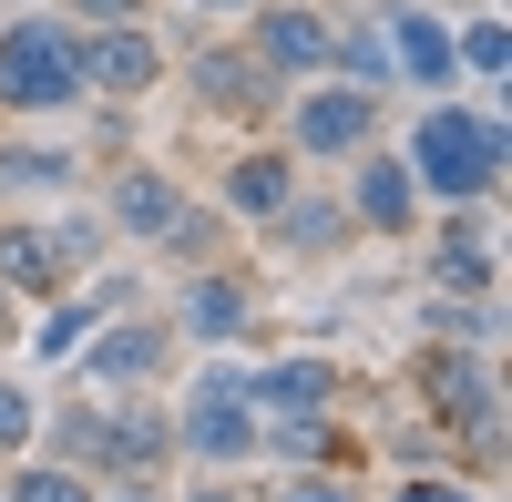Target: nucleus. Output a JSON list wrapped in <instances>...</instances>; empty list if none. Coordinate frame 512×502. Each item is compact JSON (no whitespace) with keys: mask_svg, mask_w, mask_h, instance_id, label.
<instances>
[{"mask_svg":"<svg viewBox=\"0 0 512 502\" xmlns=\"http://www.w3.org/2000/svg\"><path fill=\"white\" fill-rule=\"evenodd\" d=\"M72 93H82V52L52 21H21L11 41H0V103H11V113H52Z\"/></svg>","mask_w":512,"mask_h":502,"instance_id":"nucleus-1","label":"nucleus"},{"mask_svg":"<svg viewBox=\"0 0 512 502\" xmlns=\"http://www.w3.org/2000/svg\"><path fill=\"white\" fill-rule=\"evenodd\" d=\"M410 164H420V185H441V195H482L492 175H502V134L482 113H431L420 123V144H410Z\"/></svg>","mask_w":512,"mask_h":502,"instance_id":"nucleus-2","label":"nucleus"},{"mask_svg":"<svg viewBox=\"0 0 512 502\" xmlns=\"http://www.w3.org/2000/svg\"><path fill=\"white\" fill-rule=\"evenodd\" d=\"M185 441L205 451V462H236V451H256L246 380H205V390H195V410H185Z\"/></svg>","mask_w":512,"mask_h":502,"instance_id":"nucleus-3","label":"nucleus"},{"mask_svg":"<svg viewBox=\"0 0 512 502\" xmlns=\"http://www.w3.org/2000/svg\"><path fill=\"white\" fill-rule=\"evenodd\" d=\"M359 134H369V103H359V93L297 103V144H308V154H359Z\"/></svg>","mask_w":512,"mask_h":502,"instance_id":"nucleus-4","label":"nucleus"},{"mask_svg":"<svg viewBox=\"0 0 512 502\" xmlns=\"http://www.w3.org/2000/svg\"><path fill=\"white\" fill-rule=\"evenodd\" d=\"M82 82H113V93H144V82H154V41H144V31H103L93 52H82Z\"/></svg>","mask_w":512,"mask_h":502,"instance_id":"nucleus-5","label":"nucleus"},{"mask_svg":"<svg viewBox=\"0 0 512 502\" xmlns=\"http://www.w3.org/2000/svg\"><path fill=\"white\" fill-rule=\"evenodd\" d=\"M256 52H267V62H277V72H318V62H328V52H338V41H328V31H318V21H308V11H277V21H267V31H256Z\"/></svg>","mask_w":512,"mask_h":502,"instance_id":"nucleus-6","label":"nucleus"},{"mask_svg":"<svg viewBox=\"0 0 512 502\" xmlns=\"http://www.w3.org/2000/svg\"><path fill=\"white\" fill-rule=\"evenodd\" d=\"M246 390L267 400V410H318V400L338 390V369H328V359H277L267 380H246Z\"/></svg>","mask_w":512,"mask_h":502,"instance_id":"nucleus-7","label":"nucleus"},{"mask_svg":"<svg viewBox=\"0 0 512 502\" xmlns=\"http://www.w3.org/2000/svg\"><path fill=\"white\" fill-rule=\"evenodd\" d=\"M390 31H400V62H410V82H451V31L441 21H420V11H390Z\"/></svg>","mask_w":512,"mask_h":502,"instance_id":"nucleus-8","label":"nucleus"},{"mask_svg":"<svg viewBox=\"0 0 512 502\" xmlns=\"http://www.w3.org/2000/svg\"><path fill=\"white\" fill-rule=\"evenodd\" d=\"M185 205H175V185L164 175H134V185H113V226H134V236H164Z\"/></svg>","mask_w":512,"mask_h":502,"instance_id":"nucleus-9","label":"nucleus"},{"mask_svg":"<svg viewBox=\"0 0 512 502\" xmlns=\"http://www.w3.org/2000/svg\"><path fill=\"white\" fill-rule=\"evenodd\" d=\"M359 216H369L379 236L410 226V175H400V164H359Z\"/></svg>","mask_w":512,"mask_h":502,"instance_id":"nucleus-10","label":"nucleus"},{"mask_svg":"<svg viewBox=\"0 0 512 502\" xmlns=\"http://www.w3.org/2000/svg\"><path fill=\"white\" fill-rule=\"evenodd\" d=\"M185 328H195V339H236V328H246V298H236L226 277H205L195 298H185Z\"/></svg>","mask_w":512,"mask_h":502,"instance_id":"nucleus-11","label":"nucleus"},{"mask_svg":"<svg viewBox=\"0 0 512 502\" xmlns=\"http://www.w3.org/2000/svg\"><path fill=\"white\" fill-rule=\"evenodd\" d=\"M0 277H11V287H52V277H62V257H52V236H31V226H11V236H0Z\"/></svg>","mask_w":512,"mask_h":502,"instance_id":"nucleus-12","label":"nucleus"},{"mask_svg":"<svg viewBox=\"0 0 512 502\" xmlns=\"http://www.w3.org/2000/svg\"><path fill=\"white\" fill-rule=\"evenodd\" d=\"M236 205H246V216H277V205H287V164L277 154H246L236 164Z\"/></svg>","mask_w":512,"mask_h":502,"instance_id":"nucleus-13","label":"nucleus"},{"mask_svg":"<svg viewBox=\"0 0 512 502\" xmlns=\"http://www.w3.org/2000/svg\"><path fill=\"white\" fill-rule=\"evenodd\" d=\"M431 390H441V400H461V421H492V380H482L472 359H451V369H431Z\"/></svg>","mask_w":512,"mask_h":502,"instance_id":"nucleus-14","label":"nucleus"},{"mask_svg":"<svg viewBox=\"0 0 512 502\" xmlns=\"http://www.w3.org/2000/svg\"><path fill=\"white\" fill-rule=\"evenodd\" d=\"M154 359H164L154 339H103V349H93V369H103V380H144Z\"/></svg>","mask_w":512,"mask_h":502,"instance_id":"nucleus-15","label":"nucleus"},{"mask_svg":"<svg viewBox=\"0 0 512 502\" xmlns=\"http://www.w3.org/2000/svg\"><path fill=\"white\" fill-rule=\"evenodd\" d=\"M328 62H349L359 82H390V41H379V31H349V41L328 52Z\"/></svg>","mask_w":512,"mask_h":502,"instance_id":"nucleus-16","label":"nucleus"},{"mask_svg":"<svg viewBox=\"0 0 512 502\" xmlns=\"http://www.w3.org/2000/svg\"><path fill=\"white\" fill-rule=\"evenodd\" d=\"M0 185H62V154H31V144H11V154H0Z\"/></svg>","mask_w":512,"mask_h":502,"instance_id":"nucleus-17","label":"nucleus"},{"mask_svg":"<svg viewBox=\"0 0 512 502\" xmlns=\"http://www.w3.org/2000/svg\"><path fill=\"white\" fill-rule=\"evenodd\" d=\"M451 52H461V62H472V72H502V21H482L472 41H451Z\"/></svg>","mask_w":512,"mask_h":502,"instance_id":"nucleus-18","label":"nucleus"},{"mask_svg":"<svg viewBox=\"0 0 512 502\" xmlns=\"http://www.w3.org/2000/svg\"><path fill=\"white\" fill-rule=\"evenodd\" d=\"M11 502H82V492H72L62 472H21V482H11Z\"/></svg>","mask_w":512,"mask_h":502,"instance_id":"nucleus-19","label":"nucleus"},{"mask_svg":"<svg viewBox=\"0 0 512 502\" xmlns=\"http://www.w3.org/2000/svg\"><path fill=\"white\" fill-rule=\"evenodd\" d=\"M72 349H82V308H62L52 328H41V359H72Z\"/></svg>","mask_w":512,"mask_h":502,"instance_id":"nucleus-20","label":"nucleus"},{"mask_svg":"<svg viewBox=\"0 0 512 502\" xmlns=\"http://www.w3.org/2000/svg\"><path fill=\"white\" fill-rule=\"evenodd\" d=\"M21 431H31V400H21V390H11V380H0V451H11V441H21Z\"/></svg>","mask_w":512,"mask_h":502,"instance_id":"nucleus-21","label":"nucleus"},{"mask_svg":"<svg viewBox=\"0 0 512 502\" xmlns=\"http://www.w3.org/2000/svg\"><path fill=\"white\" fill-rule=\"evenodd\" d=\"M400 502H472V492H451V482H410Z\"/></svg>","mask_w":512,"mask_h":502,"instance_id":"nucleus-22","label":"nucleus"},{"mask_svg":"<svg viewBox=\"0 0 512 502\" xmlns=\"http://www.w3.org/2000/svg\"><path fill=\"white\" fill-rule=\"evenodd\" d=\"M82 11H93V21H134L144 0H82Z\"/></svg>","mask_w":512,"mask_h":502,"instance_id":"nucleus-23","label":"nucleus"},{"mask_svg":"<svg viewBox=\"0 0 512 502\" xmlns=\"http://www.w3.org/2000/svg\"><path fill=\"white\" fill-rule=\"evenodd\" d=\"M287 502H349V492H338V482H297Z\"/></svg>","mask_w":512,"mask_h":502,"instance_id":"nucleus-24","label":"nucleus"},{"mask_svg":"<svg viewBox=\"0 0 512 502\" xmlns=\"http://www.w3.org/2000/svg\"><path fill=\"white\" fill-rule=\"evenodd\" d=\"M195 11H236V0H195Z\"/></svg>","mask_w":512,"mask_h":502,"instance_id":"nucleus-25","label":"nucleus"},{"mask_svg":"<svg viewBox=\"0 0 512 502\" xmlns=\"http://www.w3.org/2000/svg\"><path fill=\"white\" fill-rule=\"evenodd\" d=\"M195 502H226V492H195Z\"/></svg>","mask_w":512,"mask_h":502,"instance_id":"nucleus-26","label":"nucleus"}]
</instances>
